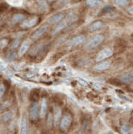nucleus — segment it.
<instances>
[{
  "label": "nucleus",
  "mask_w": 133,
  "mask_h": 134,
  "mask_svg": "<svg viewBox=\"0 0 133 134\" xmlns=\"http://www.w3.org/2000/svg\"><path fill=\"white\" fill-rule=\"evenodd\" d=\"M8 58L10 59H14L15 58V53L14 52V51H11V52H10L9 55H8Z\"/></svg>",
  "instance_id": "obj_27"
},
{
  "label": "nucleus",
  "mask_w": 133,
  "mask_h": 134,
  "mask_svg": "<svg viewBox=\"0 0 133 134\" xmlns=\"http://www.w3.org/2000/svg\"><path fill=\"white\" fill-rule=\"evenodd\" d=\"M64 17H65V15L63 13L57 14L52 17H50L49 19V22L52 24H55V23H59L60 21H62V20L64 19Z\"/></svg>",
  "instance_id": "obj_10"
},
{
  "label": "nucleus",
  "mask_w": 133,
  "mask_h": 134,
  "mask_svg": "<svg viewBox=\"0 0 133 134\" xmlns=\"http://www.w3.org/2000/svg\"><path fill=\"white\" fill-rule=\"evenodd\" d=\"M26 19V16L24 15H22V14H16L13 16L12 18V21L15 23H21L23 22V20Z\"/></svg>",
  "instance_id": "obj_15"
},
{
  "label": "nucleus",
  "mask_w": 133,
  "mask_h": 134,
  "mask_svg": "<svg viewBox=\"0 0 133 134\" xmlns=\"http://www.w3.org/2000/svg\"><path fill=\"white\" fill-rule=\"evenodd\" d=\"M55 112H54V119H53V122L55 124V125H58L59 122H60V117L61 115H62V111L59 108H55Z\"/></svg>",
  "instance_id": "obj_11"
},
{
  "label": "nucleus",
  "mask_w": 133,
  "mask_h": 134,
  "mask_svg": "<svg viewBox=\"0 0 133 134\" xmlns=\"http://www.w3.org/2000/svg\"><path fill=\"white\" fill-rule=\"evenodd\" d=\"M38 22H39V19H38L37 17L33 18L32 19L29 20L28 22L24 23L23 24V28H30V27H32L35 26V25L38 23Z\"/></svg>",
  "instance_id": "obj_14"
},
{
  "label": "nucleus",
  "mask_w": 133,
  "mask_h": 134,
  "mask_svg": "<svg viewBox=\"0 0 133 134\" xmlns=\"http://www.w3.org/2000/svg\"><path fill=\"white\" fill-rule=\"evenodd\" d=\"M112 55H113V51H112L111 48L106 47L104 49H103L102 51H100L99 54L96 56V60L97 62H100V61H103L109 57H111Z\"/></svg>",
  "instance_id": "obj_2"
},
{
  "label": "nucleus",
  "mask_w": 133,
  "mask_h": 134,
  "mask_svg": "<svg viewBox=\"0 0 133 134\" xmlns=\"http://www.w3.org/2000/svg\"><path fill=\"white\" fill-rule=\"evenodd\" d=\"M116 4L120 7H125L129 3V1L128 0H118V1H115Z\"/></svg>",
  "instance_id": "obj_21"
},
{
  "label": "nucleus",
  "mask_w": 133,
  "mask_h": 134,
  "mask_svg": "<svg viewBox=\"0 0 133 134\" xmlns=\"http://www.w3.org/2000/svg\"><path fill=\"white\" fill-rule=\"evenodd\" d=\"M8 44V42L7 39H2L0 40V50H2L3 48H5Z\"/></svg>",
  "instance_id": "obj_22"
},
{
  "label": "nucleus",
  "mask_w": 133,
  "mask_h": 134,
  "mask_svg": "<svg viewBox=\"0 0 133 134\" xmlns=\"http://www.w3.org/2000/svg\"><path fill=\"white\" fill-rule=\"evenodd\" d=\"M110 64H110V62H108V61H104V62H102V63H100V64L96 65L94 68H95L96 71H105V70L108 69L109 67H110Z\"/></svg>",
  "instance_id": "obj_12"
},
{
  "label": "nucleus",
  "mask_w": 133,
  "mask_h": 134,
  "mask_svg": "<svg viewBox=\"0 0 133 134\" xmlns=\"http://www.w3.org/2000/svg\"><path fill=\"white\" fill-rule=\"evenodd\" d=\"M86 40V37L84 35H79L75 38H73L71 40L70 46L71 47H76L81 44H83L84 41Z\"/></svg>",
  "instance_id": "obj_7"
},
{
  "label": "nucleus",
  "mask_w": 133,
  "mask_h": 134,
  "mask_svg": "<svg viewBox=\"0 0 133 134\" xmlns=\"http://www.w3.org/2000/svg\"><path fill=\"white\" fill-rule=\"evenodd\" d=\"M30 99L32 101H37L39 99V92L37 90H32L30 94Z\"/></svg>",
  "instance_id": "obj_17"
},
{
  "label": "nucleus",
  "mask_w": 133,
  "mask_h": 134,
  "mask_svg": "<svg viewBox=\"0 0 133 134\" xmlns=\"http://www.w3.org/2000/svg\"><path fill=\"white\" fill-rule=\"evenodd\" d=\"M5 91H6V88L4 86V84H1L0 85V100H2L4 93H5Z\"/></svg>",
  "instance_id": "obj_23"
},
{
  "label": "nucleus",
  "mask_w": 133,
  "mask_h": 134,
  "mask_svg": "<svg viewBox=\"0 0 133 134\" xmlns=\"http://www.w3.org/2000/svg\"><path fill=\"white\" fill-rule=\"evenodd\" d=\"M20 134H27V120L25 117L20 122Z\"/></svg>",
  "instance_id": "obj_13"
},
{
  "label": "nucleus",
  "mask_w": 133,
  "mask_h": 134,
  "mask_svg": "<svg viewBox=\"0 0 133 134\" xmlns=\"http://www.w3.org/2000/svg\"><path fill=\"white\" fill-rule=\"evenodd\" d=\"M119 80L122 83L124 84H131L133 82V71H128V72L122 75L119 77Z\"/></svg>",
  "instance_id": "obj_5"
},
{
  "label": "nucleus",
  "mask_w": 133,
  "mask_h": 134,
  "mask_svg": "<svg viewBox=\"0 0 133 134\" xmlns=\"http://www.w3.org/2000/svg\"><path fill=\"white\" fill-rule=\"evenodd\" d=\"M19 43H20L19 39H16V40H15L14 42H13V44H12V45H11L12 48H17V47L19 46Z\"/></svg>",
  "instance_id": "obj_24"
},
{
  "label": "nucleus",
  "mask_w": 133,
  "mask_h": 134,
  "mask_svg": "<svg viewBox=\"0 0 133 134\" xmlns=\"http://www.w3.org/2000/svg\"><path fill=\"white\" fill-rule=\"evenodd\" d=\"M71 122H72L71 117L70 116H65L60 122V128L63 130H67L70 127Z\"/></svg>",
  "instance_id": "obj_6"
},
{
  "label": "nucleus",
  "mask_w": 133,
  "mask_h": 134,
  "mask_svg": "<svg viewBox=\"0 0 133 134\" xmlns=\"http://www.w3.org/2000/svg\"><path fill=\"white\" fill-rule=\"evenodd\" d=\"M47 25L42 26L41 27H39L35 32H34V34L32 35V38L35 39H37L40 38L43 34H45V32H47Z\"/></svg>",
  "instance_id": "obj_8"
},
{
  "label": "nucleus",
  "mask_w": 133,
  "mask_h": 134,
  "mask_svg": "<svg viewBox=\"0 0 133 134\" xmlns=\"http://www.w3.org/2000/svg\"><path fill=\"white\" fill-rule=\"evenodd\" d=\"M128 11L129 14L133 15V6H131V7H129V8L128 9Z\"/></svg>",
  "instance_id": "obj_29"
},
{
  "label": "nucleus",
  "mask_w": 133,
  "mask_h": 134,
  "mask_svg": "<svg viewBox=\"0 0 133 134\" xmlns=\"http://www.w3.org/2000/svg\"><path fill=\"white\" fill-rule=\"evenodd\" d=\"M47 101L46 99H43L39 111V117L42 119L44 118L47 115Z\"/></svg>",
  "instance_id": "obj_9"
},
{
  "label": "nucleus",
  "mask_w": 133,
  "mask_h": 134,
  "mask_svg": "<svg viewBox=\"0 0 133 134\" xmlns=\"http://www.w3.org/2000/svg\"><path fill=\"white\" fill-rule=\"evenodd\" d=\"M7 9V7L4 3H0V12H3Z\"/></svg>",
  "instance_id": "obj_25"
},
{
  "label": "nucleus",
  "mask_w": 133,
  "mask_h": 134,
  "mask_svg": "<svg viewBox=\"0 0 133 134\" xmlns=\"http://www.w3.org/2000/svg\"><path fill=\"white\" fill-rule=\"evenodd\" d=\"M32 44V41L31 40H26L22 44V45L20 46L19 50H18V56H23L25 55V53L28 51V49L30 48V45Z\"/></svg>",
  "instance_id": "obj_4"
},
{
  "label": "nucleus",
  "mask_w": 133,
  "mask_h": 134,
  "mask_svg": "<svg viewBox=\"0 0 133 134\" xmlns=\"http://www.w3.org/2000/svg\"><path fill=\"white\" fill-rule=\"evenodd\" d=\"M6 65L5 64H3L2 62H0V71H4L5 69H6Z\"/></svg>",
  "instance_id": "obj_28"
},
{
  "label": "nucleus",
  "mask_w": 133,
  "mask_h": 134,
  "mask_svg": "<svg viewBox=\"0 0 133 134\" xmlns=\"http://www.w3.org/2000/svg\"><path fill=\"white\" fill-rule=\"evenodd\" d=\"M121 130H122V132H124V133H127V132H129V127L128 126V125H124V126H123L122 127V129H121Z\"/></svg>",
  "instance_id": "obj_26"
},
{
  "label": "nucleus",
  "mask_w": 133,
  "mask_h": 134,
  "mask_svg": "<svg viewBox=\"0 0 133 134\" xmlns=\"http://www.w3.org/2000/svg\"><path fill=\"white\" fill-rule=\"evenodd\" d=\"M67 25V22H62V23H60V24H59L56 27V28L55 29V31L53 32V35H55V34L59 33L60 31H62L63 29H64Z\"/></svg>",
  "instance_id": "obj_18"
},
{
  "label": "nucleus",
  "mask_w": 133,
  "mask_h": 134,
  "mask_svg": "<svg viewBox=\"0 0 133 134\" xmlns=\"http://www.w3.org/2000/svg\"><path fill=\"white\" fill-rule=\"evenodd\" d=\"M104 40V35H96L95 37H93L91 40L88 41L87 44L85 46V48L86 49H88V50L94 49V48L97 47L99 45H100L102 43H103Z\"/></svg>",
  "instance_id": "obj_1"
},
{
  "label": "nucleus",
  "mask_w": 133,
  "mask_h": 134,
  "mask_svg": "<svg viewBox=\"0 0 133 134\" xmlns=\"http://www.w3.org/2000/svg\"><path fill=\"white\" fill-rule=\"evenodd\" d=\"M102 27H103V23H102L101 21H96V22L93 23L92 24H91V25L89 27V30H90V31H92V32H94V31H96V30L100 29Z\"/></svg>",
  "instance_id": "obj_16"
},
{
  "label": "nucleus",
  "mask_w": 133,
  "mask_h": 134,
  "mask_svg": "<svg viewBox=\"0 0 133 134\" xmlns=\"http://www.w3.org/2000/svg\"><path fill=\"white\" fill-rule=\"evenodd\" d=\"M40 108L37 103H34L30 108V118L32 120H36L39 117Z\"/></svg>",
  "instance_id": "obj_3"
},
{
  "label": "nucleus",
  "mask_w": 133,
  "mask_h": 134,
  "mask_svg": "<svg viewBox=\"0 0 133 134\" xmlns=\"http://www.w3.org/2000/svg\"><path fill=\"white\" fill-rule=\"evenodd\" d=\"M86 3L89 7H97L101 4V1H98V0H87Z\"/></svg>",
  "instance_id": "obj_20"
},
{
  "label": "nucleus",
  "mask_w": 133,
  "mask_h": 134,
  "mask_svg": "<svg viewBox=\"0 0 133 134\" xmlns=\"http://www.w3.org/2000/svg\"><path fill=\"white\" fill-rule=\"evenodd\" d=\"M12 117V114H11V112H6L4 113V114L2 116V118H1V120L3 122V123H7L11 119Z\"/></svg>",
  "instance_id": "obj_19"
}]
</instances>
